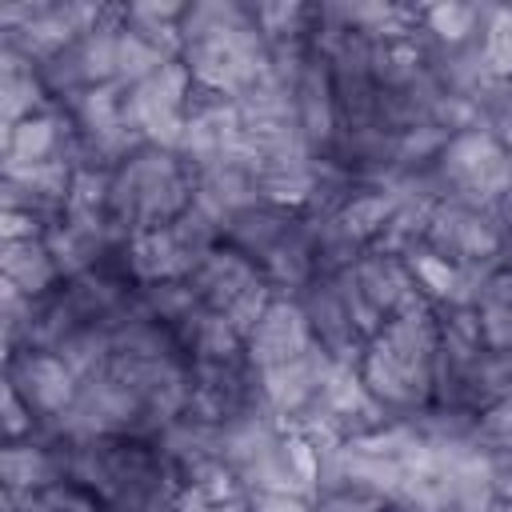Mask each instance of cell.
<instances>
[{
  "label": "cell",
  "instance_id": "cell-4",
  "mask_svg": "<svg viewBox=\"0 0 512 512\" xmlns=\"http://www.w3.org/2000/svg\"><path fill=\"white\" fill-rule=\"evenodd\" d=\"M432 172L444 188V200L488 208H504L512 200V148L488 124H472L448 136V144L432 160Z\"/></svg>",
  "mask_w": 512,
  "mask_h": 512
},
{
  "label": "cell",
  "instance_id": "cell-15",
  "mask_svg": "<svg viewBox=\"0 0 512 512\" xmlns=\"http://www.w3.org/2000/svg\"><path fill=\"white\" fill-rule=\"evenodd\" d=\"M72 148H76V124L60 104H52L4 132V168H28L44 160L72 164Z\"/></svg>",
  "mask_w": 512,
  "mask_h": 512
},
{
  "label": "cell",
  "instance_id": "cell-36",
  "mask_svg": "<svg viewBox=\"0 0 512 512\" xmlns=\"http://www.w3.org/2000/svg\"><path fill=\"white\" fill-rule=\"evenodd\" d=\"M500 264L512 268V200L504 204V252H500Z\"/></svg>",
  "mask_w": 512,
  "mask_h": 512
},
{
  "label": "cell",
  "instance_id": "cell-30",
  "mask_svg": "<svg viewBox=\"0 0 512 512\" xmlns=\"http://www.w3.org/2000/svg\"><path fill=\"white\" fill-rule=\"evenodd\" d=\"M40 432H44V424L36 420V412L20 400V392L12 384H4V444H20Z\"/></svg>",
  "mask_w": 512,
  "mask_h": 512
},
{
  "label": "cell",
  "instance_id": "cell-7",
  "mask_svg": "<svg viewBox=\"0 0 512 512\" xmlns=\"http://www.w3.org/2000/svg\"><path fill=\"white\" fill-rule=\"evenodd\" d=\"M424 244L432 252L448 256L460 268L500 264V252H504V208L440 200L432 208V216H428Z\"/></svg>",
  "mask_w": 512,
  "mask_h": 512
},
{
  "label": "cell",
  "instance_id": "cell-19",
  "mask_svg": "<svg viewBox=\"0 0 512 512\" xmlns=\"http://www.w3.org/2000/svg\"><path fill=\"white\" fill-rule=\"evenodd\" d=\"M44 108H52V96L40 80V68L28 56H20L16 48L0 44V120H4V132L16 128L20 120L44 112Z\"/></svg>",
  "mask_w": 512,
  "mask_h": 512
},
{
  "label": "cell",
  "instance_id": "cell-34",
  "mask_svg": "<svg viewBox=\"0 0 512 512\" xmlns=\"http://www.w3.org/2000/svg\"><path fill=\"white\" fill-rule=\"evenodd\" d=\"M32 236H48V224L28 212H0V240H32Z\"/></svg>",
  "mask_w": 512,
  "mask_h": 512
},
{
  "label": "cell",
  "instance_id": "cell-12",
  "mask_svg": "<svg viewBox=\"0 0 512 512\" xmlns=\"http://www.w3.org/2000/svg\"><path fill=\"white\" fill-rule=\"evenodd\" d=\"M316 340H312V328H308V316L304 308L296 304V296H272V304L264 308V316L256 320V328L248 332L244 340V360L264 372V368H276L300 352H308Z\"/></svg>",
  "mask_w": 512,
  "mask_h": 512
},
{
  "label": "cell",
  "instance_id": "cell-21",
  "mask_svg": "<svg viewBox=\"0 0 512 512\" xmlns=\"http://www.w3.org/2000/svg\"><path fill=\"white\" fill-rule=\"evenodd\" d=\"M260 200L288 208V212H308L312 192H316V156L304 160H264L256 172Z\"/></svg>",
  "mask_w": 512,
  "mask_h": 512
},
{
  "label": "cell",
  "instance_id": "cell-13",
  "mask_svg": "<svg viewBox=\"0 0 512 512\" xmlns=\"http://www.w3.org/2000/svg\"><path fill=\"white\" fill-rule=\"evenodd\" d=\"M260 284H268L264 272H260V264H256L252 256L236 252V248L224 244V240H220L216 248H208V252L200 256V264L188 272L192 296H196L204 308H212V312H228L240 296H248V292L260 288Z\"/></svg>",
  "mask_w": 512,
  "mask_h": 512
},
{
  "label": "cell",
  "instance_id": "cell-24",
  "mask_svg": "<svg viewBox=\"0 0 512 512\" xmlns=\"http://www.w3.org/2000/svg\"><path fill=\"white\" fill-rule=\"evenodd\" d=\"M396 196L384 188V184H360L352 196H348V204L336 212V220L364 244V248H372L376 240H380V232L388 228V220L396 216Z\"/></svg>",
  "mask_w": 512,
  "mask_h": 512
},
{
  "label": "cell",
  "instance_id": "cell-9",
  "mask_svg": "<svg viewBox=\"0 0 512 512\" xmlns=\"http://www.w3.org/2000/svg\"><path fill=\"white\" fill-rule=\"evenodd\" d=\"M4 384H12L20 392V400L36 412V420L44 424V432L72 408L76 400V372L56 356V352H40V348H24L8 356L4 368Z\"/></svg>",
  "mask_w": 512,
  "mask_h": 512
},
{
  "label": "cell",
  "instance_id": "cell-23",
  "mask_svg": "<svg viewBox=\"0 0 512 512\" xmlns=\"http://www.w3.org/2000/svg\"><path fill=\"white\" fill-rule=\"evenodd\" d=\"M492 16V4H428L420 8V32L432 44H468L484 36V24Z\"/></svg>",
  "mask_w": 512,
  "mask_h": 512
},
{
  "label": "cell",
  "instance_id": "cell-28",
  "mask_svg": "<svg viewBox=\"0 0 512 512\" xmlns=\"http://www.w3.org/2000/svg\"><path fill=\"white\" fill-rule=\"evenodd\" d=\"M476 444H480L484 452L512 448V388H508L496 404H488V408L480 412V420H476Z\"/></svg>",
  "mask_w": 512,
  "mask_h": 512
},
{
  "label": "cell",
  "instance_id": "cell-6",
  "mask_svg": "<svg viewBox=\"0 0 512 512\" xmlns=\"http://www.w3.org/2000/svg\"><path fill=\"white\" fill-rule=\"evenodd\" d=\"M108 4H72V0H24V4H4L0 8V32L8 48H16L20 56H28L36 68L44 60H52L56 52H64L68 44H76L100 16Z\"/></svg>",
  "mask_w": 512,
  "mask_h": 512
},
{
  "label": "cell",
  "instance_id": "cell-32",
  "mask_svg": "<svg viewBox=\"0 0 512 512\" xmlns=\"http://www.w3.org/2000/svg\"><path fill=\"white\" fill-rule=\"evenodd\" d=\"M312 512H384V500L368 496V492H316L312 500Z\"/></svg>",
  "mask_w": 512,
  "mask_h": 512
},
{
  "label": "cell",
  "instance_id": "cell-17",
  "mask_svg": "<svg viewBox=\"0 0 512 512\" xmlns=\"http://www.w3.org/2000/svg\"><path fill=\"white\" fill-rule=\"evenodd\" d=\"M0 272H4V288L20 292L28 300H44L64 284L60 264H56V256H52L44 236L4 240L0 244Z\"/></svg>",
  "mask_w": 512,
  "mask_h": 512
},
{
  "label": "cell",
  "instance_id": "cell-25",
  "mask_svg": "<svg viewBox=\"0 0 512 512\" xmlns=\"http://www.w3.org/2000/svg\"><path fill=\"white\" fill-rule=\"evenodd\" d=\"M256 28L268 40V48L276 44H292V40H312V24H316V4H252Z\"/></svg>",
  "mask_w": 512,
  "mask_h": 512
},
{
  "label": "cell",
  "instance_id": "cell-35",
  "mask_svg": "<svg viewBox=\"0 0 512 512\" xmlns=\"http://www.w3.org/2000/svg\"><path fill=\"white\" fill-rule=\"evenodd\" d=\"M488 464H492V488H496V500H512V448H496V452H488Z\"/></svg>",
  "mask_w": 512,
  "mask_h": 512
},
{
  "label": "cell",
  "instance_id": "cell-22",
  "mask_svg": "<svg viewBox=\"0 0 512 512\" xmlns=\"http://www.w3.org/2000/svg\"><path fill=\"white\" fill-rule=\"evenodd\" d=\"M472 308H476V320H480L484 348L500 352V356H512V268L500 264L496 272H488Z\"/></svg>",
  "mask_w": 512,
  "mask_h": 512
},
{
  "label": "cell",
  "instance_id": "cell-18",
  "mask_svg": "<svg viewBox=\"0 0 512 512\" xmlns=\"http://www.w3.org/2000/svg\"><path fill=\"white\" fill-rule=\"evenodd\" d=\"M260 272H264V280H268L280 296H296L304 284H312V280L320 276V268H316V248H312V228H308V216H304V212H300V220L264 252Z\"/></svg>",
  "mask_w": 512,
  "mask_h": 512
},
{
  "label": "cell",
  "instance_id": "cell-2",
  "mask_svg": "<svg viewBox=\"0 0 512 512\" xmlns=\"http://www.w3.org/2000/svg\"><path fill=\"white\" fill-rule=\"evenodd\" d=\"M440 360V324L428 300L388 316L360 356V376L368 392L392 412L412 416L432 404Z\"/></svg>",
  "mask_w": 512,
  "mask_h": 512
},
{
  "label": "cell",
  "instance_id": "cell-1",
  "mask_svg": "<svg viewBox=\"0 0 512 512\" xmlns=\"http://www.w3.org/2000/svg\"><path fill=\"white\" fill-rule=\"evenodd\" d=\"M180 60L196 88L240 100L268 72V40L256 28L252 4H188L180 20Z\"/></svg>",
  "mask_w": 512,
  "mask_h": 512
},
{
  "label": "cell",
  "instance_id": "cell-37",
  "mask_svg": "<svg viewBox=\"0 0 512 512\" xmlns=\"http://www.w3.org/2000/svg\"><path fill=\"white\" fill-rule=\"evenodd\" d=\"M488 512H512V500H496Z\"/></svg>",
  "mask_w": 512,
  "mask_h": 512
},
{
  "label": "cell",
  "instance_id": "cell-33",
  "mask_svg": "<svg viewBox=\"0 0 512 512\" xmlns=\"http://www.w3.org/2000/svg\"><path fill=\"white\" fill-rule=\"evenodd\" d=\"M176 512H252V508H248V496H232V500H208V496H196V492L180 488Z\"/></svg>",
  "mask_w": 512,
  "mask_h": 512
},
{
  "label": "cell",
  "instance_id": "cell-8",
  "mask_svg": "<svg viewBox=\"0 0 512 512\" xmlns=\"http://www.w3.org/2000/svg\"><path fill=\"white\" fill-rule=\"evenodd\" d=\"M188 100H192V76L184 60L164 64L156 76L140 80L124 96V120L144 144L176 148L188 124Z\"/></svg>",
  "mask_w": 512,
  "mask_h": 512
},
{
  "label": "cell",
  "instance_id": "cell-26",
  "mask_svg": "<svg viewBox=\"0 0 512 512\" xmlns=\"http://www.w3.org/2000/svg\"><path fill=\"white\" fill-rule=\"evenodd\" d=\"M136 300L144 304V312L152 316V320H160L164 328H172V336H176V328L200 308V300L192 296V288H188V280H164V284H136Z\"/></svg>",
  "mask_w": 512,
  "mask_h": 512
},
{
  "label": "cell",
  "instance_id": "cell-11",
  "mask_svg": "<svg viewBox=\"0 0 512 512\" xmlns=\"http://www.w3.org/2000/svg\"><path fill=\"white\" fill-rule=\"evenodd\" d=\"M68 472H72V444L52 432H40L20 444H4L0 452L4 492H20V496L48 492V488L68 484Z\"/></svg>",
  "mask_w": 512,
  "mask_h": 512
},
{
  "label": "cell",
  "instance_id": "cell-29",
  "mask_svg": "<svg viewBox=\"0 0 512 512\" xmlns=\"http://www.w3.org/2000/svg\"><path fill=\"white\" fill-rule=\"evenodd\" d=\"M476 104H480V124H488L512 148V80H492Z\"/></svg>",
  "mask_w": 512,
  "mask_h": 512
},
{
  "label": "cell",
  "instance_id": "cell-27",
  "mask_svg": "<svg viewBox=\"0 0 512 512\" xmlns=\"http://www.w3.org/2000/svg\"><path fill=\"white\" fill-rule=\"evenodd\" d=\"M484 60L496 80H512V4H492L484 24Z\"/></svg>",
  "mask_w": 512,
  "mask_h": 512
},
{
  "label": "cell",
  "instance_id": "cell-5",
  "mask_svg": "<svg viewBox=\"0 0 512 512\" xmlns=\"http://www.w3.org/2000/svg\"><path fill=\"white\" fill-rule=\"evenodd\" d=\"M220 244V228L192 204L180 220L128 236L124 240V268L132 284H164V280H188V272L200 264L208 248Z\"/></svg>",
  "mask_w": 512,
  "mask_h": 512
},
{
  "label": "cell",
  "instance_id": "cell-3",
  "mask_svg": "<svg viewBox=\"0 0 512 512\" xmlns=\"http://www.w3.org/2000/svg\"><path fill=\"white\" fill-rule=\"evenodd\" d=\"M192 196H196V172L180 160V152L160 144H140L132 156H124L112 168L108 220L128 240L180 220L192 208Z\"/></svg>",
  "mask_w": 512,
  "mask_h": 512
},
{
  "label": "cell",
  "instance_id": "cell-14",
  "mask_svg": "<svg viewBox=\"0 0 512 512\" xmlns=\"http://www.w3.org/2000/svg\"><path fill=\"white\" fill-rule=\"evenodd\" d=\"M332 364L336 360L320 344H312L308 352H300V356H292V360H284L276 368H264L260 372V392H264L268 412L280 416L284 424L296 420L312 404V396L320 392V384L328 380Z\"/></svg>",
  "mask_w": 512,
  "mask_h": 512
},
{
  "label": "cell",
  "instance_id": "cell-16",
  "mask_svg": "<svg viewBox=\"0 0 512 512\" xmlns=\"http://www.w3.org/2000/svg\"><path fill=\"white\" fill-rule=\"evenodd\" d=\"M352 280H356L360 296L372 304V312L380 320H388V316H396V312H404V308L424 300L416 292V280H412L408 264L400 256H388V252H376V248H368L352 264Z\"/></svg>",
  "mask_w": 512,
  "mask_h": 512
},
{
  "label": "cell",
  "instance_id": "cell-20",
  "mask_svg": "<svg viewBox=\"0 0 512 512\" xmlns=\"http://www.w3.org/2000/svg\"><path fill=\"white\" fill-rule=\"evenodd\" d=\"M296 220H300V212H288V208H276V204H264V200H260V204L236 212V216L224 224V236H220V240L260 264L264 252H268Z\"/></svg>",
  "mask_w": 512,
  "mask_h": 512
},
{
  "label": "cell",
  "instance_id": "cell-10",
  "mask_svg": "<svg viewBox=\"0 0 512 512\" xmlns=\"http://www.w3.org/2000/svg\"><path fill=\"white\" fill-rule=\"evenodd\" d=\"M296 304H300L304 316H308L312 340H316L336 364H360L368 340L360 336L352 312L344 308V300H340L332 276H316L312 284H304V288L296 292Z\"/></svg>",
  "mask_w": 512,
  "mask_h": 512
},
{
  "label": "cell",
  "instance_id": "cell-38",
  "mask_svg": "<svg viewBox=\"0 0 512 512\" xmlns=\"http://www.w3.org/2000/svg\"><path fill=\"white\" fill-rule=\"evenodd\" d=\"M384 512H388V508H384Z\"/></svg>",
  "mask_w": 512,
  "mask_h": 512
},
{
  "label": "cell",
  "instance_id": "cell-31",
  "mask_svg": "<svg viewBox=\"0 0 512 512\" xmlns=\"http://www.w3.org/2000/svg\"><path fill=\"white\" fill-rule=\"evenodd\" d=\"M244 496H248V508L252 512H312V500H316V496L280 492V488H252Z\"/></svg>",
  "mask_w": 512,
  "mask_h": 512
}]
</instances>
